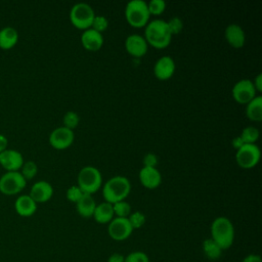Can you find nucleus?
Wrapping results in <instances>:
<instances>
[{
	"label": "nucleus",
	"instance_id": "obj_5",
	"mask_svg": "<svg viewBox=\"0 0 262 262\" xmlns=\"http://www.w3.org/2000/svg\"><path fill=\"white\" fill-rule=\"evenodd\" d=\"M102 183L100 171L93 166L83 167L78 174V186L84 193L92 194L97 191Z\"/></svg>",
	"mask_w": 262,
	"mask_h": 262
},
{
	"label": "nucleus",
	"instance_id": "obj_18",
	"mask_svg": "<svg viewBox=\"0 0 262 262\" xmlns=\"http://www.w3.org/2000/svg\"><path fill=\"white\" fill-rule=\"evenodd\" d=\"M226 41L235 48H241L244 46L246 41V35L244 29L237 24H230L226 27L225 32Z\"/></svg>",
	"mask_w": 262,
	"mask_h": 262
},
{
	"label": "nucleus",
	"instance_id": "obj_24",
	"mask_svg": "<svg viewBox=\"0 0 262 262\" xmlns=\"http://www.w3.org/2000/svg\"><path fill=\"white\" fill-rule=\"evenodd\" d=\"M203 251L210 260H217L222 254V249L211 237L203 242Z\"/></svg>",
	"mask_w": 262,
	"mask_h": 262
},
{
	"label": "nucleus",
	"instance_id": "obj_21",
	"mask_svg": "<svg viewBox=\"0 0 262 262\" xmlns=\"http://www.w3.org/2000/svg\"><path fill=\"white\" fill-rule=\"evenodd\" d=\"M114 210H113V204L103 202L99 205H96L94 213H93V218L95 219L96 222L105 224L110 223L113 218H114Z\"/></svg>",
	"mask_w": 262,
	"mask_h": 262
},
{
	"label": "nucleus",
	"instance_id": "obj_1",
	"mask_svg": "<svg viewBox=\"0 0 262 262\" xmlns=\"http://www.w3.org/2000/svg\"><path fill=\"white\" fill-rule=\"evenodd\" d=\"M172 34L166 20L156 18L146 24L144 30V39L147 44L156 48L167 47L171 42Z\"/></svg>",
	"mask_w": 262,
	"mask_h": 262
},
{
	"label": "nucleus",
	"instance_id": "obj_33",
	"mask_svg": "<svg viewBox=\"0 0 262 262\" xmlns=\"http://www.w3.org/2000/svg\"><path fill=\"white\" fill-rule=\"evenodd\" d=\"M83 191L81 190V188L78 185H72L67 189V199L73 203H77L81 196L83 195Z\"/></svg>",
	"mask_w": 262,
	"mask_h": 262
},
{
	"label": "nucleus",
	"instance_id": "obj_32",
	"mask_svg": "<svg viewBox=\"0 0 262 262\" xmlns=\"http://www.w3.org/2000/svg\"><path fill=\"white\" fill-rule=\"evenodd\" d=\"M125 262H149V258L144 252L135 251L125 257Z\"/></svg>",
	"mask_w": 262,
	"mask_h": 262
},
{
	"label": "nucleus",
	"instance_id": "obj_14",
	"mask_svg": "<svg viewBox=\"0 0 262 262\" xmlns=\"http://www.w3.org/2000/svg\"><path fill=\"white\" fill-rule=\"evenodd\" d=\"M53 194L52 185L46 180H40L35 182L30 190V196L36 203H45L51 199Z\"/></svg>",
	"mask_w": 262,
	"mask_h": 262
},
{
	"label": "nucleus",
	"instance_id": "obj_38",
	"mask_svg": "<svg viewBox=\"0 0 262 262\" xmlns=\"http://www.w3.org/2000/svg\"><path fill=\"white\" fill-rule=\"evenodd\" d=\"M253 84L257 91H262V74H258L256 76Z\"/></svg>",
	"mask_w": 262,
	"mask_h": 262
},
{
	"label": "nucleus",
	"instance_id": "obj_15",
	"mask_svg": "<svg viewBox=\"0 0 262 262\" xmlns=\"http://www.w3.org/2000/svg\"><path fill=\"white\" fill-rule=\"evenodd\" d=\"M126 50L133 56L140 57L147 51V42L143 36L131 34L125 40Z\"/></svg>",
	"mask_w": 262,
	"mask_h": 262
},
{
	"label": "nucleus",
	"instance_id": "obj_37",
	"mask_svg": "<svg viewBox=\"0 0 262 262\" xmlns=\"http://www.w3.org/2000/svg\"><path fill=\"white\" fill-rule=\"evenodd\" d=\"M242 262H262L261 257L257 254H250L246 256Z\"/></svg>",
	"mask_w": 262,
	"mask_h": 262
},
{
	"label": "nucleus",
	"instance_id": "obj_25",
	"mask_svg": "<svg viewBox=\"0 0 262 262\" xmlns=\"http://www.w3.org/2000/svg\"><path fill=\"white\" fill-rule=\"evenodd\" d=\"M239 136L245 143H256L259 138V130L254 126H248L243 129Z\"/></svg>",
	"mask_w": 262,
	"mask_h": 262
},
{
	"label": "nucleus",
	"instance_id": "obj_20",
	"mask_svg": "<svg viewBox=\"0 0 262 262\" xmlns=\"http://www.w3.org/2000/svg\"><path fill=\"white\" fill-rule=\"evenodd\" d=\"M76 207L80 216L84 218H89L93 216L96 203L91 194L83 193L81 199L76 203Z\"/></svg>",
	"mask_w": 262,
	"mask_h": 262
},
{
	"label": "nucleus",
	"instance_id": "obj_12",
	"mask_svg": "<svg viewBox=\"0 0 262 262\" xmlns=\"http://www.w3.org/2000/svg\"><path fill=\"white\" fill-rule=\"evenodd\" d=\"M24 164L23 155L15 150L6 148L2 152H0V165L7 172H15L18 171Z\"/></svg>",
	"mask_w": 262,
	"mask_h": 262
},
{
	"label": "nucleus",
	"instance_id": "obj_7",
	"mask_svg": "<svg viewBox=\"0 0 262 262\" xmlns=\"http://www.w3.org/2000/svg\"><path fill=\"white\" fill-rule=\"evenodd\" d=\"M27 184V180L20 172H6L0 177V191L5 195H13L20 192Z\"/></svg>",
	"mask_w": 262,
	"mask_h": 262
},
{
	"label": "nucleus",
	"instance_id": "obj_36",
	"mask_svg": "<svg viewBox=\"0 0 262 262\" xmlns=\"http://www.w3.org/2000/svg\"><path fill=\"white\" fill-rule=\"evenodd\" d=\"M107 262H125V257L120 253H114L108 257Z\"/></svg>",
	"mask_w": 262,
	"mask_h": 262
},
{
	"label": "nucleus",
	"instance_id": "obj_40",
	"mask_svg": "<svg viewBox=\"0 0 262 262\" xmlns=\"http://www.w3.org/2000/svg\"><path fill=\"white\" fill-rule=\"evenodd\" d=\"M7 145H8L7 138L4 135L0 134V152L5 150L7 148Z\"/></svg>",
	"mask_w": 262,
	"mask_h": 262
},
{
	"label": "nucleus",
	"instance_id": "obj_19",
	"mask_svg": "<svg viewBox=\"0 0 262 262\" xmlns=\"http://www.w3.org/2000/svg\"><path fill=\"white\" fill-rule=\"evenodd\" d=\"M14 209L19 216L30 217L37 211V203L29 194H21L15 200Z\"/></svg>",
	"mask_w": 262,
	"mask_h": 262
},
{
	"label": "nucleus",
	"instance_id": "obj_16",
	"mask_svg": "<svg viewBox=\"0 0 262 262\" xmlns=\"http://www.w3.org/2000/svg\"><path fill=\"white\" fill-rule=\"evenodd\" d=\"M139 180L144 187L152 189L161 184L162 176L156 167L143 166L139 171Z\"/></svg>",
	"mask_w": 262,
	"mask_h": 262
},
{
	"label": "nucleus",
	"instance_id": "obj_28",
	"mask_svg": "<svg viewBox=\"0 0 262 262\" xmlns=\"http://www.w3.org/2000/svg\"><path fill=\"white\" fill-rule=\"evenodd\" d=\"M62 122H63L64 127L73 130L75 127L78 126V124L80 122V117L76 112L69 111L63 115Z\"/></svg>",
	"mask_w": 262,
	"mask_h": 262
},
{
	"label": "nucleus",
	"instance_id": "obj_29",
	"mask_svg": "<svg viewBox=\"0 0 262 262\" xmlns=\"http://www.w3.org/2000/svg\"><path fill=\"white\" fill-rule=\"evenodd\" d=\"M145 220H146L145 215L140 211H135L128 216V221L133 229H137L143 226L145 223Z\"/></svg>",
	"mask_w": 262,
	"mask_h": 262
},
{
	"label": "nucleus",
	"instance_id": "obj_3",
	"mask_svg": "<svg viewBox=\"0 0 262 262\" xmlns=\"http://www.w3.org/2000/svg\"><path fill=\"white\" fill-rule=\"evenodd\" d=\"M131 191V183L129 179L122 175L110 178L102 187V195L105 202L114 204L124 201Z\"/></svg>",
	"mask_w": 262,
	"mask_h": 262
},
{
	"label": "nucleus",
	"instance_id": "obj_26",
	"mask_svg": "<svg viewBox=\"0 0 262 262\" xmlns=\"http://www.w3.org/2000/svg\"><path fill=\"white\" fill-rule=\"evenodd\" d=\"M113 210H114V214L117 217H121V218H128V216L131 214V206L125 200L114 203Z\"/></svg>",
	"mask_w": 262,
	"mask_h": 262
},
{
	"label": "nucleus",
	"instance_id": "obj_4",
	"mask_svg": "<svg viewBox=\"0 0 262 262\" xmlns=\"http://www.w3.org/2000/svg\"><path fill=\"white\" fill-rule=\"evenodd\" d=\"M125 16L127 21L134 28L145 27L149 19L147 3L144 0H131L126 4Z\"/></svg>",
	"mask_w": 262,
	"mask_h": 262
},
{
	"label": "nucleus",
	"instance_id": "obj_6",
	"mask_svg": "<svg viewBox=\"0 0 262 262\" xmlns=\"http://www.w3.org/2000/svg\"><path fill=\"white\" fill-rule=\"evenodd\" d=\"M95 16L93 8L85 2H78L70 10L71 23L78 29L86 30L91 28Z\"/></svg>",
	"mask_w": 262,
	"mask_h": 262
},
{
	"label": "nucleus",
	"instance_id": "obj_22",
	"mask_svg": "<svg viewBox=\"0 0 262 262\" xmlns=\"http://www.w3.org/2000/svg\"><path fill=\"white\" fill-rule=\"evenodd\" d=\"M18 41V33L12 27H5L0 30V48L11 49Z\"/></svg>",
	"mask_w": 262,
	"mask_h": 262
},
{
	"label": "nucleus",
	"instance_id": "obj_8",
	"mask_svg": "<svg viewBox=\"0 0 262 262\" xmlns=\"http://www.w3.org/2000/svg\"><path fill=\"white\" fill-rule=\"evenodd\" d=\"M260 160V148L256 143H245L236 149L235 161L242 168H253Z\"/></svg>",
	"mask_w": 262,
	"mask_h": 262
},
{
	"label": "nucleus",
	"instance_id": "obj_10",
	"mask_svg": "<svg viewBox=\"0 0 262 262\" xmlns=\"http://www.w3.org/2000/svg\"><path fill=\"white\" fill-rule=\"evenodd\" d=\"M231 93L235 101L239 103H248L256 96V89L253 81L250 79H242L233 85Z\"/></svg>",
	"mask_w": 262,
	"mask_h": 262
},
{
	"label": "nucleus",
	"instance_id": "obj_39",
	"mask_svg": "<svg viewBox=\"0 0 262 262\" xmlns=\"http://www.w3.org/2000/svg\"><path fill=\"white\" fill-rule=\"evenodd\" d=\"M231 144L232 146L235 148V149H238L241 146H243L245 144V142L243 141V139L241 138V136H235L232 141H231Z\"/></svg>",
	"mask_w": 262,
	"mask_h": 262
},
{
	"label": "nucleus",
	"instance_id": "obj_9",
	"mask_svg": "<svg viewBox=\"0 0 262 262\" xmlns=\"http://www.w3.org/2000/svg\"><path fill=\"white\" fill-rule=\"evenodd\" d=\"M107 231L113 239L121 242L127 239L132 234L133 228L129 223L128 218L114 217L108 223Z\"/></svg>",
	"mask_w": 262,
	"mask_h": 262
},
{
	"label": "nucleus",
	"instance_id": "obj_11",
	"mask_svg": "<svg viewBox=\"0 0 262 262\" xmlns=\"http://www.w3.org/2000/svg\"><path fill=\"white\" fill-rule=\"evenodd\" d=\"M74 131L64 126L55 128L49 135V143L56 149H64L69 147L74 142Z\"/></svg>",
	"mask_w": 262,
	"mask_h": 262
},
{
	"label": "nucleus",
	"instance_id": "obj_23",
	"mask_svg": "<svg viewBox=\"0 0 262 262\" xmlns=\"http://www.w3.org/2000/svg\"><path fill=\"white\" fill-rule=\"evenodd\" d=\"M246 115L252 120L259 122L262 120V96L256 95L252 100L247 103Z\"/></svg>",
	"mask_w": 262,
	"mask_h": 262
},
{
	"label": "nucleus",
	"instance_id": "obj_31",
	"mask_svg": "<svg viewBox=\"0 0 262 262\" xmlns=\"http://www.w3.org/2000/svg\"><path fill=\"white\" fill-rule=\"evenodd\" d=\"M108 27V20L103 15H95L91 25V28L99 33H102L105 31Z\"/></svg>",
	"mask_w": 262,
	"mask_h": 262
},
{
	"label": "nucleus",
	"instance_id": "obj_30",
	"mask_svg": "<svg viewBox=\"0 0 262 262\" xmlns=\"http://www.w3.org/2000/svg\"><path fill=\"white\" fill-rule=\"evenodd\" d=\"M149 14H161L166 9V2L164 0H150L147 3Z\"/></svg>",
	"mask_w": 262,
	"mask_h": 262
},
{
	"label": "nucleus",
	"instance_id": "obj_17",
	"mask_svg": "<svg viewBox=\"0 0 262 262\" xmlns=\"http://www.w3.org/2000/svg\"><path fill=\"white\" fill-rule=\"evenodd\" d=\"M82 45L90 51H96L100 49L103 44V36L101 33L93 30L92 28L84 30L81 35Z\"/></svg>",
	"mask_w": 262,
	"mask_h": 262
},
{
	"label": "nucleus",
	"instance_id": "obj_13",
	"mask_svg": "<svg viewBox=\"0 0 262 262\" xmlns=\"http://www.w3.org/2000/svg\"><path fill=\"white\" fill-rule=\"evenodd\" d=\"M175 72V61L169 55L161 56L154 66V74L160 80H167Z\"/></svg>",
	"mask_w": 262,
	"mask_h": 262
},
{
	"label": "nucleus",
	"instance_id": "obj_27",
	"mask_svg": "<svg viewBox=\"0 0 262 262\" xmlns=\"http://www.w3.org/2000/svg\"><path fill=\"white\" fill-rule=\"evenodd\" d=\"M38 172V167L34 161H27L24 162L21 168H20V174L26 180L32 179L36 176Z\"/></svg>",
	"mask_w": 262,
	"mask_h": 262
},
{
	"label": "nucleus",
	"instance_id": "obj_35",
	"mask_svg": "<svg viewBox=\"0 0 262 262\" xmlns=\"http://www.w3.org/2000/svg\"><path fill=\"white\" fill-rule=\"evenodd\" d=\"M158 164V158L152 152H147L143 157V166L144 167H156Z\"/></svg>",
	"mask_w": 262,
	"mask_h": 262
},
{
	"label": "nucleus",
	"instance_id": "obj_2",
	"mask_svg": "<svg viewBox=\"0 0 262 262\" xmlns=\"http://www.w3.org/2000/svg\"><path fill=\"white\" fill-rule=\"evenodd\" d=\"M211 238L222 250L231 247L234 241V227L227 217L220 216L213 220L211 224Z\"/></svg>",
	"mask_w": 262,
	"mask_h": 262
},
{
	"label": "nucleus",
	"instance_id": "obj_34",
	"mask_svg": "<svg viewBox=\"0 0 262 262\" xmlns=\"http://www.w3.org/2000/svg\"><path fill=\"white\" fill-rule=\"evenodd\" d=\"M168 27L170 29V32L172 35H176V34H179L182 29H183V23L182 20L178 17V16H173L171 17L168 21Z\"/></svg>",
	"mask_w": 262,
	"mask_h": 262
}]
</instances>
